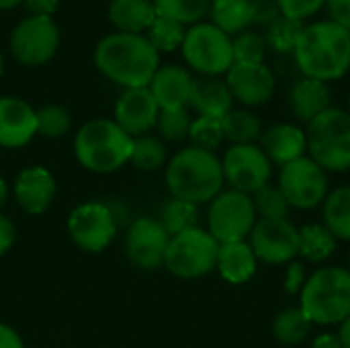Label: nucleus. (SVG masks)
I'll list each match as a JSON object with an SVG mask.
<instances>
[{
  "instance_id": "obj_1",
  "label": "nucleus",
  "mask_w": 350,
  "mask_h": 348,
  "mask_svg": "<svg viewBox=\"0 0 350 348\" xmlns=\"http://www.w3.org/2000/svg\"><path fill=\"white\" fill-rule=\"evenodd\" d=\"M96 68L127 88H144L158 70V51L139 33H111L94 49Z\"/></svg>"
},
{
  "instance_id": "obj_2",
  "label": "nucleus",
  "mask_w": 350,
  "mask_h": 348,
  "mask_svg": "<svg viewBox=\"0 0 350 348\" xmlns=\"http://www.w3.org/2000/svg\"><path fill=\"white\" fill-rule=\"evenodd\" d=\"M306 78L338 80L350 68V33L334 21H320L304 29L293 51Z\"/></svg>"
},
{
  "instance_id": "obj_3",
  "label": "nucleus",
  "mask_w": 350,
  "mask_h": 348,
  "mask_svg": "<svg viewBox=\"0 0 350 348\" xmlns=\"http://www.w3.org/2000/svg\"><path fill=\"white\" fill-rule=\"evenodd\" d=\"M224 180V168L215 154L195 146L180 150L166 170V183L174 199L193 205L215 199Z\"/></svg>"
},
{
  "instance_id": "obj_4",
  "label": "nucleus",
  "mask_w": 350,
  "mask_h": 348,
  "mask_svg": "<svg viewBox=\"0 0 350 348\" xmlns=\"http://www.w3.org/2000/svg\"><path fill=\"white\" fill-rule=\"evenodd\" d=\"M133 139L115 121L92 119L74 139L78 162L92 172H113L131 158Z\"/></svg>"
},
{
  "instance_id": "obj_5",
  "label": "nucleus",
  "mask_w": 350,
  "mask_h": 348,
  "mask_svg": "<svg viewBox=\"0 0 350 348\" xmlns=\"http://www.w3.org/2000/svg\"><path fill=\"white\" fill-rule=\"evenodd\" d=\"M304 314L312 324H340L350 316V271L326 267L316 271L301 289Z\"/></svg>"
},
{
  "instance_id": "obj_6",
  "label": "nucleus",
  "mask_w": 350,
  "mask_h": 348,
  "mask_svg": "<svg viewBox=\"0 0 350 348\" xmlns=\"http://www.w3.org/2000/svg\"><path fill=\"white\" fill-rule=\"evenodd\" d=\"M308 150L312 160L330 172H347L350 168V113L328 109L308 123Z\"/></svg>"
},
{
  "instance_id": "obj_7",
  "label": "nucleus",
  "mask_w": 350,
  "mask_h": 348,
  "mask_svg": "<svg viewBox=\"0 0 350 348\" xmlns=\"http://www.w3.org/2000/svg\"><path fill=\"white\" fill-rule=\"evenodd\" d=\"M219 242L205 230L193 228L170 238L164 265L180 279H197L217 267Z\"/></svg>"
},
{
  "instance_id": "obj_8",
  "label": "nucleus",
  "mask_w": 350,
  "mask_h": 348,
  "mask_svg": "<svg viewBox=\"0 0 350 348\" xmlns=\"http://www.w3.org/2000/svg\"><path fill=\"white\" fill-rule=\"evenodd\" d=\"M183 55L191 68L207 76L224 74L234 64L232 39L213 23H197L185 33Z\"/></svg>"
},
{
  "instance_id": "obj_9",
  "label": "nucleus",
  "mask_w": 350,
  "mask_h": 348,
  "mask_svg": "<svg viewBox=\"0 0 350 348\" xmlns=\"http://www.w3.org/2000/svg\"><path fill=\"white\" fill-rule=\"evenodd\" d=\"M254 201L240 191L219 193L209 207V234L219 244L244 242L254 228Z\"/></svg>"
},
{
  "instance_id": "obj_10",
  "label": "nucleus",
  "mask_w": 350,
  "mask_h": 348,
  "mask_svg": "<svg viewBox=\"0 0 350 348\" xmlns=\"http://www.w3.org/2000/svg\"><path fill=\"white\" fill-rule=\"evenodd\" d=\"M59 45V29L51 16H27L10 35L12 55L27 64L39 66L53 57Z\"/></svg>"
},
{
  "instance_id": "obj_11",
  "label": "nucleus",
  "mask_w": 350,
  "mask_h": 348,
  "mask_svg": "<svg viewBox=\"0 0 350 348\" xmlns=\"http://www.w3.org/2000/svg\"><path fill=\"white\" fill-rule=\"evenodd\" d=\"M279 189L291 207L314 209L328 197V178L312 158H299L281 168Z\"/></svg>"
},
{
  "instance_id": "obj_12",
  "label": "nucleus",
  "mask_w": 350,
  "mask_h": 348,
  "mask_svg": "<svg viewBox=\"0 0 350 348\" xmlns=\"http://www.w3.org/2000/svg\"><path fill=\"white\" fill-rule=\"evenodd\" d=\"M224 178L244 195L256 193L269 185L271 178V160L262 148L250 146H232L221 162Z\"/></svg>"
},
{
  "instance_id": "obj_13",
  "label": "nucleus",
  "mask_w": 350,
  "mask_h": 348,
  "mask_svg": "<svg viewBox=\"0 0 350 348\" xmlns=\"http://www.w3.org/2000/svg\"><path fill=\"white\" fill-rule=\"evenodd\" d=\"M250 248L256 260L285 265L299 254V230L287 219H260L250 232Z\"/></svg>"
},
{
  "instance_id": "obj_14",
  "label": "nucleus",
  "mask_w": 350,
  "mask_h": 348,
  "mask_svg": "<svg viewBox=\"0 0 350 348\" xmlns=\"http://www.w3.org/2000/svg\"><path fill=\"white\" fill-rule=\"evenodd\" d=\"M68 230L76 246L86 252L105 250L115 238L117 224L113 211L103 203H84L70 215Z\"/></svg>"
},
{
  "instance_id": "obj_15",
  "label": "nucleus",
  "mask_w": 350,
  "mask_h": 348,
  "mask_svg": "<svg viewBox=\"0 0 350 348\" xmlns=\"http://www.w3.org/2000/svg\"><path fill=\"white\" fill-rule=\"evenodd\" d=\"M170 236L158 219L142 217L127 234V256L139 269L152 271L164 265Z\"/></svg>"
},
{
  "instance_id": "obj_16",
  "label": "nucleus",
  "mask_w": 350,
  "mask_h": 348,
  "mask_svg": "<svg viewBox=\"0 0 350 348\" xmlns=\"http://www.w3.org/2000/svg\"><path fill=\"white\" fill-rule=\"evenodd\" d=\"M226 84L232 96L248 107L265 105L275 92V76L265 64L234 62L232 68L228 70Z\"/></svg>"
},
{
  "instance_id": "obj_17",
  "label": "nucleus",
  "mask_w": 350,
  "mask_h": 348,
  "mask_svg": "<svg viewBox=\"0 0 350 348\" xmlns=\"http://www.w3.org/2000/svg\"><path fill=\"white\" fill-rule=\"evenodd\" d=\"M160 107L150 88H127L115 105V123L127 135H139L152 129L158 121Z\"/></svg>"
},
{
  "instance_id": "obj_18",
  "label": "nucleus",
  "mask_w": 350,
  "mask_h": 348,
  "mask_svg": "<svg viewBox=\"0 0 350 348\" xmlns=\"http://www.w3.org/2000/svg\"><path fill=\"white\" fill-rule=\"evenodd\" d=\"M37 133V113L16 96H0V146L21 148Z\"/></svg>"
},
{
  "instance_id": "obj_19",
  "label": "nucleus",
  "mask_w": 350,
  "mask_h": 348,
  "mask_svg": "<svg viewBox=\"0 0 350 348\" xmlns=\"http://www.w3.org/2000/svg\"><path fill=\"white\" fill-rule=\"evenodd\" d=\"M14 195L18 205L31 213V215H39L43 213L49 203L53 201L55 195V183L53 176L41 168V166H31L25 168L14 183Z\"/></svg>"
},
{
  "instance_id": "obj_20",
  "label": "nucleus",
  "mask_w": 350,
  "mask_h": 348,
  "mask_svg": "<svg viewBox=\"0 0 350 348\" xmlns=\"http://www.w3.org/2000/svg\"><path fill=\"white\" fill-rule=\"evenodd\" d=\"M193 76L180 66H164L158 68L152 82L150 92L156 98L160 111L185 109L191 96Z\"/></svg>"
},
{
  "instance_id": "obj_21",
  "label": "nucleus",
  "mask_w": 350,
  "mask_h": 348,
  "mask_svg": "<svg viewBox=\"0 0 350 348\" xmlns=\"http://www.w3.org/2000/svg\"><path fill=\"white\" fill-rule=\"evenodd\" d=\"M232 101L234 96L224 80L207 74L193 78L189 103L201 117L221 121L232 111Z\"/></svg>"
},
{
  "instance_id": "obj_22",
  "label": "nucleus",
  "mask_w": 350,
  "mask_h": 348,
  "mask_svg": "<svg viewBox=\"0 0 350 348\" xmlns=\"http://www.w3.org/2000/svg\"><path fill=\"white\" fill-rule=\"evenodd\" d=\"M262 152L267 158L279 166L291 164L299 158H304V152L308 150L306 133L291 123H277L269 127L262 135Z\"/></svg>"
},
{
  "instance_id": "obj_23",
  "label": "nucleus",
  "mask_w": 350,
  "mask_h": 348,
  "mask_svg": "<svg viewBox=\"0 0 350 348\" xmlns=\"http://www.w3.org/2000/svg\"><path fill=\"white\" fill-rule=\"evenodd\" d=\"M289 107L299 121L312 123L318 115L330 109V90L326 82L314 78L297 80L289 90Z\"/></svg>"
},
{
  "instance_id": "obj_24",
  "label": "nucleus",
  "mask_w": 350,
  "mask_h": 348,
  "mask_svg": "<svg viewBox=\"0 0 350 348\" xmlns=\"http://www.w3.org/2000/svg\"><path fill=\"white\" fill-rule=\"evenodd\" d=\"M217 269L221 277L232 285H242L252 279L256 273V256L246 242H230L219 244L217 252Z\"/></svg>"
},
{
  "instance_id": "obj_25",
  "label": "nucleus",
  "mask_w": 350,
  "mask_h": 348,
  "mask_svg": "<svg viewBox=\"0 0 350 348\" xmlns=\"http://www.w3.org/2000/svg\"><path fill=\"white\" fill-rule=\"evenodd\" d=\"M109 18L123 33H139L154 23L156 8L152 0H111Z\"/></svg>"
},
{
  "instance_id": "obj_26",
  "label": "nucleus",
  "mask_w": 350,
  "mask_h": 348,
  "mask_svg": "<svg viewBox=\"0 0 350 348\" xmlns=\"http://www.w3.org/2000/svg\"><path fill=\"white\" fill-rule=\"evenodd\" d=\"M336 250L334 234L320 224H310L299 230V254L308 263H324Z\"/></svg>"
},
{
  "instance_id": "obj_27",
  "label": "nucleus",
  "mask_w": 350,
  "mask_h": 348,
  "mask_svg": "<svg viewBox=\"0 0 350 348\" xmlns=\"http://www.w3.org/2000/svg\"><path fill=\"white\" fill-rule=\"evenodd\" d=\"M213 25L224 33H242L252 23L250 0H213L211 4Z\"/></svg>"
},
{
  "instance_id": "obj_28",
  "label": "nucleus",
  "mask_w": 350,
  "mask_h": 348,
  "mask_svg": "<svg viewBox=\"0 0 350 348\" xmlns=\"http://www.w3.org/2000/svg\"><path fill=\"white\" fill-rule=\"evenodd\" d=\"M324 226L334 238L350 240V187H338L324 199Z\"/></svg>"
},
{
  "instance_id": "obj_29",
  "label": "nucleus",
  "mask_w": 350,
  "mask_h": 348,
  "mask_svg": "<svg viewBox=\"0 0 350 348\" xmlns=\"http://www.w3.org/2000/svg\"><path fill=\"white\" fill-rule=\"evenodd\" d=\"M310 330H312V320L304 314L301 308H287L273 322V334L285 347H295L304 343Z\"/></svg>"
},
{
  "instance_id": "obj_30",
  "label": "nucleus",
  "mask_w": 350,
  "mask_h": 348,
  "mask_svg": "<svg viewBox=\"0 0 350 348\" xmlns=\"http://www.w3.org/2000/svg\"><path fill=\"white\" fill-rule=\"evenodd\" d=\"M224 137L234 142V146H250L262 135L260 119L250 111H230L221 119Z\"/></svg>"
},
{
  "instance_id": "obj_31",
  "label": "nucleus",
  "mask_w": 350,
  "mask_h": 348,
  "mask_svg": "<svg viewBox=\"0 0 350 348\" xmlns=\"http://www.w3.org/2000/svg\"><path fill=\"white\" fill-rule=\"evenodd\" d=\"M304 23L297 18H289L281 14L275 23H271L265 31L267 47H271L277 53H293L297 47V41L304 33Z\"/></svg>"
},
{
  "instance_id": "obj_32",
  "label": "nucleus",
  "mask_w": 350,
  "mask_h": 348,
  "mask_svg": "<svg viewBox=\"0 0 350 348\" xmlns=\"http://www.w3.org/2000/svg\"><path fill=\"white\" fill-rule=\"evenodd\" d=\"M160 224L164 226V230L168 232L170 238L176 236V234H183L187 230H193L199 224L197 205H193L189 201H183V199H170L162 207Z\"/></svg>"
},
{
  "instance_id": "obj_33",
  "label": "nucleus",
  "mask_w": 350,
  "mask_h": 348,
  "mask_svg": "<svg viewBox=\"0 0 350 348\" xmlns=\"http://www.w3.org/2000/svg\"><path fill=\"white\" fill-rule=\"evenodd\" d=\"M156 14L172 18L180 25L195 23L209 10L211 0H152Z\"/></svg>"
},
{
  "instance_id": "obj_34",
  "label": "nucleus",
  "mask_w": 350,
  "mask_h": 348,
  "mask_svg": "<svg viewBox=\"0 0 350 348\" xmlns=\"http://www.w3.org/2000/svg\"><path fill=\"white\" fill-rule=\"evenodd\" d=\"M185 33L187 31L180 23L156 14L154 23L148 27V41L154 45L156 51H172L183 45Z\"/></svg>"
},
{
  "instance_id": "obj_35",
  "label": "nucleus",
  "mask_w": 350,
  "mask_h": 348,
  "mask_svg": "<svg viewBox=\"0 0 350 348\" xmlns=\"http://www.w3.org/2000/svg\"><path fill=\"white\" fill-rule=\"evenodd\" d=\"M254 209L260 213L262 219H287L289 215V201L287 197L281 193L279 187H262L260 191L254 193Z\"/></svg>"
},
{
  "instance_id": "obj_36",
  "label": "nucleus",
  "mask_w": 350,
  "mask_h": 348,
  "mask_svg": "<svg viewBox=\"0 0 350 348\" xmlns=\"http://www.w3.org/2000/svg\"><path fill=\"white\" fill-rule=\"evenodd\" d=\"M129 160L139 170H158L166 160V150L162 142L156 137H139V139H133Z\"/></svg>"
},
{
  "instance_id": "obj_37",
  "label": "nucleus",
  "mask_w": 350,
  "mask_h": 348,
  "mask_svg": "<svg viewBox=\"0 0 350 348\" xmlns=\"http://www.w3.org/2000/svg\"><path fill=\"white\" fill-rule=\"evenodd\" d=\"M234 62L238 64H262L267 55V41L256 31H242L234 41Z\"/></svg>"
},
{
  "instance_id": "obj_38",
  "label": "nucleus",
  "mask_w": 350,
  "mask_h": 348,
  "mask_svg": "<svg viewBox=\"0 0 350 348\" xmlns=\"http://www.w3.org/2000/svg\"><path fill=\"white\" fill-rule=\"evenodd\" d=\"M189 137H191L195 148H201V150H207V152H213L226 139L221 121L219 119H209V117H199L197 121H193Z\"/></svg>"
},
{
  "instance_id": "obj_39",
  "label": "nucleus",
  "mask_w": 350,
  "mask_h": 348,
  "mask_svg": "<svg viewBox=\"0 0 350 348\" xmlns=\"http://www.w3.org/2000/svg\"><path fill=\"white\" fill-rule=\"evenodd\" d=\"M191 117L187 109H172V111H160L158 113V129L162 133V137H166L168 142H180L185 137H189L191 131Z\"/></svg>"
},
{
  "instance_id": "obj_40",
  "label": "nucleus",
  "mask_w": 350,
  "mask_h": 348,
  "mask_svg": "<svg viewBox=\"0 0 350 348\" xmlns=\"http://www.w3.org/2000/svg\"><path fill=\"white\" fill-rule=\"evenodd\" d=\"M70 127V115L59 105H45L37 111V133L45 137H59Z\"/></svg>"
},
{
  "instance_id": "obj_41",
  "label": "nucleus",
  "mask_w": 350,
  "mask_h": 348,
  "mask_svg": "<svg viewBox=\"0 0 350 348\" xmlns=\"http://www.w3.org/2000/svg\"><path fill=\"white\" fill-rule=\"evenodd\" d=\"M277 4L281 8V14H285L289 18L304 21V18L316 14L326 4V0H277Z\"/></svg>"
},
{
  "instance_id": "obj_42",
  "label": "nucleus",
  "mask_w": 350,
  "mask_h": 348,
  "mask_svg": "<svg viewBox=\"0 0 350 348\" xmlns=\"http://www.w3.org/2000/svg\"><path fill=\"white\" fill-rule=\"evenodd\" d=\"M250 8H252V23L260 27H269L281 16V8L277 0H250Z\"/></svg>"
},
{
  "instance_id": "obj_43",
  "label": "nucleus",
  "mask_w": 350,
  "mask_h": 348,
  "mask_svg": "<svg viewBox=\"0 0 350 348\" xmlns=\"http://www.w3.org/2000/svg\"><path fill=\"white\" fill-rule=\"evenodd\" d=\"M306 281H308V275H306L304 263H291L287 267V273H285V283H283L285 291L289 295H297V293H301Z\"/></svg>"
},
{
  "instance_id": "obj_44",
  "label": "nucleus",
  "mask_w": 350,
  "mask_h": 348,
  "mask_svg": "<svg viewBox=\"0 0 350 348\" xmlns=\"http://www.w3.org/2000/svg\"><path fill=\"white\" fill-rule=\"evenodd\" d=\"M332 21L350 33V0H326Z\"/></svg>"
},
{
  "instance_id": "obj_45",
  "label": "nucleus",
  "mask_w": 350,
  "mask_h": 348,
  "mask_svg": "<svg viewBox=\"0 0 350 348\" xmlns=\"http://www.w3.org/2000/svg\"><path fill=\"white\" fill-rule=\"evenodd\" d=\"M27 10L31 16H51V12L57 8L59 0H25Z\"/></svg>"
},
{
  "instance_id": "obj_46",
  "label": "nucleus",
  "mask_w": 350,
  "mask_h": 348,
  "mask_svg": "<svg viewBox=\"0 0 350 348\" xmlns=\"http://www.w3.org/2000/svg\"><path fill=\"white\" fill-rule=\"evenodd\" d=\"M12 244H14V226L10 224V219L0 215V256L8 252Z\"/></svg>"
},
{
  "instance_id": "obj_47",
  "label": "nucleus",
  "mask_w": 350,
  "mask_h": 348,
  "mask_svg": "<svg viewBox=\"0 0 350 348\" xmlns=\"http://www.w3.org/2000/svg\"><path fill=\"white\" fill-rule=\"evenodd\" d=\"M0 348H25L16 332L4 324H0Z\"/></svg>"
},
{
  "instance_id": "obj_48",
  "label": "nucleus",
  "mask_w": 350,
  "mask_h": 348,
  "mask_svg": "<svg viewBox=\"0 0 350 348\" xmlns=\"http://www.w3.org/2000/svg\"><path fill=\"white\" fill-rule=\"evenodd\" d=\"M312 348H342V343L338 338V334H320Z\"/></svg>"
},
{
  "instance_id": "obj_49",
  "label": "nucleus",
  "mask_w": 350,
  "mask_h": 348,
  "mask_svg": "<svg viewBox=\"0 0 350 348\" xmlns=\"http://www.w3.org/2000/svg\"><path fill=\"white\" fill-rule=\"evenodd\" d=\"M338 338H340V343H342V348H350V316L347 320L340 322Z\"/></svg>"
},
{
  "instance_id": "obj_50",
  "label": "nucleus",
  "mask_w": 350,
  "mask_h": 348,
  "mask_svg": "<svg viewBox=\"0 0 350 348\" xmlns=\"http://www.w3.org/2000/svg\"><path fill=\"white\" fill-rule=\"evenodd\" d=\"M6 195H8V189H6V183L0 178V207L4 205V201H6Z\"/></svg>"
},
{
  "instance_id": "obj_51",
  "label": "nucleus",
  "mask_w": 350,
  "mask_h": 348,
  "mask_svg": "<svg viewBox=\"0 0 350 348\" xmlns=\"http://www.w3.org/2000/svg\"><path fill=\"white\" fill-rule=\"evenodd\" d=\"M21 0H0V8H12V6H16Z\"/></svg>"
},
{
  "instance_id": "obj_52",
  "label": "nucleus",
  "mask_w": 350,
  "mask_h": 348,
  "mask_svg": "<svg viewBox=\"0 0 350 348\" xmlns=\"http://www.w3.org/2000/svg\"><path fill=\"white\" fill-rule=\"evenodd\" d=\"M0 76H2V55H0Z\"/></svg>"
},
{
  "instance_id": "obj_53",
  "label": "nucleus",
  "mask_w": 350,
  "mask_h": 348,
  "mask_svg": "<svg viewBox=\"0 0 350 348\" xmlns=\"http://www.w3.org/2000/svg\"><path fill=\"white\" fill-rule=\"evenodd\" d=\"M349 271H350V254H349Z\"/></svg>"
},
{
  "instance_id": "obj_54",
  "label": "nucleus",
  "mask_w": 350,
  "mask_h": 348,
  "mask_svg": "<svg viewBox=\"0 0 350 348\" xmlns=\"http://www.w3.org/2000/svg\"><path fill=\"white\" fill-rule=\"evenodd\" d=\"M349 113H350V96H349Z\"/></svg>"
}]
</instances>
